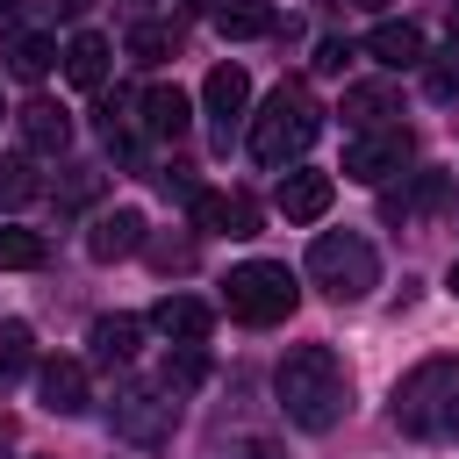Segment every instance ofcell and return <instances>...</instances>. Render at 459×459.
Here are the masks:
<instances>
[{
    "instance_id": "cell-1",
    "label": "cell",
    "mask_w": 459,
    "mask_h": 459,
    "mask_svg": "<svg viewBox=\"0 0 459 459\" xmlns=\"http://www.w3.org/2000/svg\"><path fill=\"white\" fill-rule=\"evenodd\" d=\"M273 394H280L287 423L294 430H316V437L351 416V373H344V359L330 344H294L280 359V373H273Z\"/></svg>"
},
{
    "instance_id": "cell-2",
    "label": "cell",
    "mask_w": 459,
    "mask_h": 459,
    "mask_svg": "<svg viewBox=\"0 0 459 459\" xmlns=\"http://www.w3.org/2000/svg\"><path fill=\"white\" fill-rule=\"evenodd\" d=\"M394 423L409 437H459V359H423L394 380Z\"/></svg>"
},
{
    "instance_id": "cell-3",
    "label": "cell",
    "mask_w": 459,
    "mask_h": 459,
    "mask_svg": "<svg viewBox=\"0 0 459 459\" xmlns=\"http://www.w3.org/2000/svg\"><path fill=\"white\" fill-rule=\"evenodd\" d=\"M316 129H323V108H316L301 86H280V93L258 108V122H251V158H258V165H294V158L316 143Z\"/></svg>"
},
{
    "instance_id": "cell-4",
    "label": "cell",
    "mask_w": 459,
    "mask_h": 459,
    "mask_svg": "<svg viewBox=\"0 0 459 459\" xmlns=\"http://www.w3.org/2000/svg\"><path fill=\"white\" fill-rule=\"evenodd\" d=\"M308 280H316L330 301H359V294L380 287V258H373V244H366L359 230H323V237L308 244Z\"/></svg>"
},
{
    "instance_id": "cell-5",
    "label": "cell",
    "mask_w": 459,
    "mask_h": 459,
    "mask_svg": "<svg viewBox=\"0 0 459 459\" xmlns=\"http://www.w3.org/2000/svg\"><path fill=\"white\" fill-rule=\"evenodd\" d=\"M222 301H230V316L237 323H287L294 316V301H301V287H294V273L287 265H273V258H251V265H237L230 280H222Z\"/></svg>"
},
{
    "instance_id": "cell-6",
    "label": "cell",
    "mask_w": 459,
    "mask_h": 459,
    "mask_svg": "<svg viewBox=\"0 0 459 459\" xmlns=\"http://www.w3.org/2000/svg\"><path fill=\"white\" fill-rule=\"evenodd\" d=\"M172 423H179V402L165 387H115V402H108V430L136 452L172 445Z\"/></svg>"
},
{
    "instance_id": "cell-7",
    "label": "cell",
    "mask_w": 459,
    "mask_h": 459,
    "mask_svg": "<svg viewBox=\"0 0 459 459\" xmlns=\"http://www.w3.org/2000/svg\"><path fill=\"white\" fill-rule=\"evenodd\" d=\"M409 158H416V136H409L402 122H373V129H359V136L344 143V179L387 186L394 172H409Z\"/></svg>"
},
{
    "instance_id": "cell-8",
    "label": "cell",
    "mask_w": 459,
    "mask_h": 459,
    "mask_svg": "<svg viewBox=\"0 0 459 459\" xmlns=\"http://www.w3.org/2000/svg\"><path fill=\"white\" fill-rule=\"evenodd\" d=\"M330 201H337V179H330V172H308V165L280 172V194H273V208H280L287 222H323V215H330Z\"/></svg>"
},
{
    "instance_id": "cell-9",
    "label": "cell",
    "mask_w": 459,
    "mask_h": 459,
    "mask_svg": "<svg viewBox=\"0 0 459 459\" xmlns=\"http://www.w3.org/2000/svg\"><path fill=\"white\" fill-rule=\"evenodd\" d=\"M143 237H151V222H143L136 208H108V215H93L86 251H93L100 265H115V258H136V251H143Z\"/></svg>"
},
{
    "instance_id": "cell-10",
    "label": "cell",
    "mask_w": 459,
    "mask_h": 459,
    "mask_svg": "<svg viewBox=\"0 0 459 459\" xmlns=\"http://www.w3.org/2000/svg\"><path fill=\"white\" fill-rule=\"evenodd\" d=\"M151 330H158L165 344H208V330H215V308H208L201 294H165V301L151 308Z\"/></svg>"
},
{
    "instance_id": "cell-11",
    "label": "cell",
    "mask_w": 459,
    "mask_h": 459,
    "mask_svg": "<svg viewBox=\"0 0 459 459\" xmlns=\"http://www.w3.org/2000/svg\"><path fill=\"white\" fill-rule=\"evenodd\" d=\"M14 129H22V151L29 158H65V143H72V115L57 100H29L14 115Z\"/></svg>"
},
{
    "instance_id": "cell-12",
    "label": "cell",
    "mask_w": 459,
    "mask_h": 459,
    "mask_svg": "<svg viewBox=\"0 0 459 459\" xmlns=\"http://www.w3.org/2000/svg\"><path fill=\"white\" fill-rule=\"evenodd\" d=\"M366 57H373V65H387V72H416V65L430 57V43H423V29H416V22H373Z\"/></svg>"
},
{
    "instance_id": "cell-13",
    "label": "cell",
    "mask_w": 459,
    "mask_h": 459,
    "mask_svg": "<svg viewBox=\"0 0 459 459\" xmlns=\"http://www.w3.org/2000/svg\"><path fill=\"white\" fill-rule=\"evenodd\" d=\"M201 100H208V115H215V129H222V143H230V122L251 108V72H244V65H215V72L201 79Z\"/></svg>"
},
{
    "instance_id": "cell-14",
    "label": "cell",
    "mask_w": 459,
    "mask_h": 459,
    "mask_svg": "<svg viewBox=\"0 0 459 459\" xmlns=\"http://www.w3.org/2000/svg\"><path fill=\"white\" fill-rule=\"evenodd\" d=\"M186 208H194V222H201V230H215V237H251V230H258L251 194H208V186H201Z\"/></svg>"
},
{
    "instance_id": "cell-15",
    "label": "cell",
    "mask_w": 459,
    "mask_h": 459,
    "mask_svg": "<svg viewBox=\"0 0 459 459\" xmlns=\"http://www.w3.org/2000/svg\"><path fill=\"white\" fill-rule=\"evenodd\" d=\"M57 57H65V79H72V86H86V93H100V86H108V65H115V50H108V36H93V29H79V36H72V43L57 50Z\"/></svg>"
},
{
    "instance_id": "cell-16",
    "label": "cell",
    "mask_w": 459,
    "mask_h": 459,
    "mask_svg": "<svg viewBox=\"0 0 459 459\" xmlns=\"http://www.w3.org/2000/svg\"><path fill=\"white\" fill-rule=\"evenodd\" d=\"M36 394H43L50 416H79V409H86V366H79V359H50V366L36 373Z\"/></svg>"
},
{
    "instance_id": "cell-17",
    "label": "cell",
    "mask_w": 459,
    "mask_h": 459,
    "mask_svg": "<svg viewBox=\"0 0 459 459\" xmlns=\"http://www.w3.org/2000/svg\"><path fill=\"white\" fill-rule=\"evenodd\" d=\"M136 108H143V136H158V143H179V136H186V115H194V108H186L179 86H151Z\"/></svg>"
},
{
    "instance_id": "cell-18",
    "label": "cell",
    "mask_w": 459,
    "mask_h": 459,
    "mask_svg": "<svg viewBox=\"0 0 459 459\" xmlns=\"http://www.w3.org/2000/svg\"><path fill=\"white\" fill-rule=\"evenodd\" d=\"M86 344H93V366H129L136 344H143V323H136V316H100V323L86 330Z\"/></svg>"
},
{
    "instance_id": "cell-19",
    "label": "cell",
    "mask_w": 459,
    "mask_h": 459,
    "mask_svg": "<svg viewBox=\"0 0 459 459\" xmlns=\"http://www.w3.org/2000/svg\"><path fill=\"white\" fill-rule=\"evenodd\" d=\"M215 29L230 43H251V36H273L280 14H273V0H215Z\"/></svg>"
},
{
    "instance_id": "cell-20",
    "label": "cell",
    "mask_w": 459,
    "mask_h": 459,
    "mask_svg": "<svg viewBox=\"0 0 459 459\" xmlns=\"http://www.w3.org/2000/svg\"><path fill=\"white\" fill-rule=\"evenodd\" d=\"M201 380H208V351H201V344H172L165 366H158V387H165V394H194Z\"/></svg>"
},
{
    "instance_id": "cell-21",
    "label": "cell",
    "mask_w": 459,
    "mask_h": 459,
    "mask_svg": "<svg viewBox=\"0 0 459 459\" xmlns=\"http://www.w3.org/2000/svg\"><path fill=\"white\" fill-rule=\"evenodd\" d=\"M201 459H280V437L273 430H208Z\"/></svg>"
},
{
    "instance_id": "cell-22",
    "label": "cell",
    "mask_w": 459,
    "mask_h": 459,
    "mask_svg": "<svg viewBox=\"0 0 459 459\" xmlns=\"http://www.w3.org/2000/svg\"><path fill=\"white\" fill-rule=\"evenodd\" d=\"M50 65H57V43H50V36H14V43H7V72H14V79H43Z\"/></svg>"
},
{
    "instance_id": "cell-23",
    "label": "cell",
    "mask_w": 459,
    "mask_h": 459,
    "mask_svg": "<svg viewBox=\"0 0 459 459\" xmlns=\"http://www.w3.org/2000/svg\"><path fill=\"white\" fill-rule=\"evenodd\" d=\"M29 366H36V337H29V323H0V387L22 380Z\"/></svg>"
},
{
    "instance_id": "cell-24",
    "label": "cell",
    "mask_w": 459,
    "mask_h": 459,
    "mask_svg": "<svg viewBox=\"0 0 459 459\" xmlns=\"http://www.w3.org/2000/svg\"><path fill=\"white\" fill-rule=\"evenodd\" d=\"M172 50H179V36H172L165 22H136V29H129V57H136V65H165Z\"/></svg>"
},
{
    "instance_id": "cell-25",
    "label": "cell",
    "mask_w": 459,
    "mask_h": 459,
    "mask_svg": "<svg viewBox=\"0 0 459 459\" xmlns=\"http://www.w3.org/2000/svg\"><path fill=\"white\" fill-rule=\"evenodd\" d=\"M344 115H351V129H373L380 115H394V93L387 86H344Z\"/></svg>"
},
{
    "instance_id": "cell-26",
    "label": "cell",
    "mask_w": 459,
    "mask_h": 459,
    "mask_svg": "<svg viewBox=\"0 0 459 459\" xmlns=\"http://www.w3.org/2000/svg\"><path fill=\"white\" fill-rule=\"evenodd\" d=\"M43 265V237L36 230H0V273H36Z\"/></svg>"
},
{
    "instance_id": "cell-27",
    "label": "cell",
    "mask_w": 459,
    "mask_h": 459,
    "mask_svg": "<svg viewBox=\"0 0 459 459\" xmlns=\"http://www.w3.org/2000/svg\"><path fill=\"white\" fill-rule=\"evenodd\" d=\"M416 72H423V93H430V100H459V43L437 50V57H423Z\"/></svg>"
},
{
    "instance_id": "cell-28",
    "label": "cell",
    "mask_w": 459,
    "mask_h": 459,
    "mask_svg": "<svg viewBox=\"0 0 459 459\" xmlns=\"http://www.w3.org/2000/svg\"><path fill=\"white\" fill-rule=\"evenodd\" d=\"M143 258L158 273H186L194 265V237H143Z\"/></svg>"
},
{
    "instance_id": "cell-29",
    "label": "cell",
    "mask_w": 459,
    "mask_h": 459,
    "mask_svg": "<svg viewBox=\"0 0 459 459\" xmlns=\"http://www.w3.org/2000/svg\"><path fill=\"white\" fill-rule=\"evenodd\" d=\"M0 201H36V172H29V158H7V165H0Z\"/></svg>"
},
{
    "instance_id": "cell-30",
    "label": "cell",
    "mask_w": 459,
    "mask_h": 459,
    "mask_svg": "<svg viewBox=\"0 0 459 459\" xmlns=\"http://www.w3.org/2000/svg\"><path fill=\"white\" fill-rule=\"evenodd\" d=\"M344 65H351V43L344 36H323L316 43V72H344Z\"/></svg>"
},
{
    "instance_id": "cell-31",
    "label": "cell",
    "mask_w": 459,
    "mask_h": 459,
    "mask_svg": "<svg viewBox=\"0 0 459 459\" xmlns=\"http://www.w3.org/2000/svg\"><path fill=\"white\" fill-rule=\"evenodd\" d=\"M445 287H452V294H459V258H452V273H445Z\"/></svg>"
},
{
    "instance_id": "cell-32",
    "label": "cell",
    "mask_w": 459,
    "mask_h": 459,
    "mask_svg": "<svg viewBox=\"0 0 459 459\" xmlns=\"http://www.w3.org/2000/svg\"><path fill=\"white\" fill-rule=\"evenodd\" d=\"M351 7H387V0H351Z\"/></svg>"
},
{
    "instance_id": "cell-33",
    "label": "cell",
    "mask_w": 459,
    "mask_h": 459,
    "mask_svg": "<svg viewBox=\"0 0 459 459\" xmlns=\"http://www.w3.org/2000/svg\"><path fill=\"white\" fill-rule=\"evenodd\" d=\"M452 29H459V0H452Z\"/></svg>"
}]
</instances>
